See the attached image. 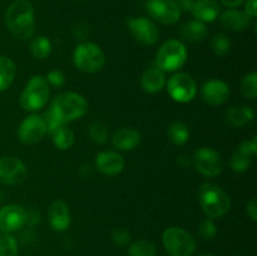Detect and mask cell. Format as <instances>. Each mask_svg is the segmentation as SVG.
Segmentation results:
<instances>
[{"instance_id": "f6af8a7d", "label": "cell", "mask_w": 257, "mask_h": 256, "mask_svg": "<svg viewBox=\"0 0 257 256\" xmlns=\"http://www.w3.org/2000/svg\"><path fill=\"white\" fill-rule=\"evenodd\" d=\"M243 2H245V0H221V3L228 8H237L240 7Z\"/></svg>"}, {"instance_id": "603a6c76", "label": "cell", "mask_w": 257, "mask_h": 256, "mask_svg": "<svg viewBox=\"0 0 257 256\" xmlns=\"http://www.w3.org/2000/svg\"><path fill=\"white\" fill-rule=\"evenodd\" d=\"M255 117V112L252 108L247 105H237V107H230L226 112L227 122L233 127H242L247 123L252 122Z\"/></svg>"}, {"instance_id": "4dcf8cb0", "label": "cell", "mask_w": 257, "mask_h": 256, "mask_svg": "<svg viewBox=\"0 0 257 256\" xmlns=\"http://www.w3.org/2000/svg\"><path fill=\"white\" fill-rule=\"evenodd\" d=\"M88 136L97 145H104L108 141V128L102 122H93L88 128Z\"/></svg>"}, {"instance_id": "1f68e13d", "label": "cell", "mask_w": 257, "mask_h": 256, "mask_svg": "<svg viewBox=\"0 0 257 256\" xmlns=\"http://www.w3.org/2000/svg\"><path fill=\"white\" fill-rule=\"evenodd\" d=\"M241 92L243 97L248 99H255L257 97V73L251 72L243 77L241 82Z\"/></svg>"}, {"instance_id": "74e56055", "label": "cell", "mask_w": 257, "mask_h": 256, "mask_svg": "<svg viewBox=\"0 0 257 256\" xmlns=\"http://www.w3.org/2000/svg\"><path fill=\"white\" fill-rule=\"evenodd\" d=\"M238 152L243 153V155L248 156V157H252L257 153V138L253 137L252 140H246L243 142H241V145L238 146Z\"/></svg>"}, {"instance_id": "836d02e7", "label": "cell", "mask_w": 257, "mask_h": 256, "mask_svg": "<svg viewBox=\"0 0 257 256\" xmlns=\"http://www.w3.org/2000/svg\"><path fill=\"white\" fill-rule=\"evenodd\" d=\"M198 233L203 240H212L217 235V227L212 218H205L198 227Z\"/></svg>"}, {"instance_id": "5b68a950", "label": "cell", "mask_w": 257, "mask_h": 256, "mask_svg": "<svg viewBox=\"0 0 257 256\" xmlns=\"http://www.w3.org/2000/svg\"><path fill=\"white\" fill-rule=\"evenodd\" d=\"M50 87L47 80L42 75H34L25 84L22 94H20V107L28 112H37L44 108L49 99Z\"/></svg>"}, {"instance_id": "b9f144b4", "label": "cell", "mask_w": 257, "mask_h": 256, "mask_svg": "<svg viewBox=\"0 0 257 256\" xmlns=\"http://www.w3.org/2000/svg\"><path fill=\"white\" fill-rule=\"evenodd\" d=\"M243 3H245V10H243V12H245L246 14L251 18V19L256 18L257 0H246V2H243Z\"/></svg>"}, {"instance_id": "2e32d148", "label": "cell", "mask_w": 257, "mask_h": 256, "mask_svg": "<svg viewBox=\"0 0 257 256\" xmlns=\"http://www.w3.org/2000/svg\"><path fill=\"white\" fill-rule=\"evenodd\" d=\"M201 97L207 104L221 105L230 98V87L221 79H211L203 84Z\"/></svg>"}, {"instance_id": "8fae6325", "label": "cell", "mask_w": 257, "mask_h": 256, "mask_svg": "<svg viewBox=\"0 0 257 256\" xmlns=\"http://www.w3.org/2000/svg\"><path fill=\"white\" fill-rule=\"evenodd\" d=\"M148 15L163 25H172L181 18V10L175 0H148L146 4Z\"/></svg>"}, {"instance_id": "277c9868", "label": "cell", "mask_w": 257, "mask_h": 256, "mask_svg": "<svg viewBox=\"0 0 257 256\" xmlns=\"http://www.w3.org/2000/svg\"><path fill=\"white\" fill-rule=\"evenodd\" d=\"M188 52L181 40L170 39L163 43L156 55V67L162 72L171 73L181 69L187 62Z\"/></svg>"}, {"instance_id": "60d3db41", "label": "cell", "mask_w": 257, "mask_h": 256, "mask_svg": "<svg viewBox=\"0 0 257 256\" xmlns=\"http://www.w3.org/2000/svg\"><path fill=\"white\" fill-rule=\"evenodd\" d=\"M246 213H247L248 217L251 218V221H257V201L256 198H251L250 201L246 205Z\"/></svg>"}, {"instance_id": "6da1fadb", "label": "cell", "mask_w": 257, "mask_h": 256, "mask_svg": "<svg viewBox=\"0 0 257 256\" xmlns=\"http://www.w3.org/2000/svg\"><path fill=\"white\" fill-rule=\"evenodd\" d=\"M5 25L13 37L27 40L35 32L34 8L29 0H15L5 12Z\"/></svg>"}, {"instance_id": "ffe728a7", "label": "cell", "mask_w": 257, "mask_h": 256, "mask_svg": "<svg viewBox=\"0 0 257 256\" xmlns=\"http://www.w3.org/2000/svg\"><path fill=\"white\" fill-rule=\"evenodd\" d=\"M191 13L202 23L215 22L221 14V7L216 0H195Z\"/></svg>"}, {"instance_id": "9c48e42d", "label": "cell", "mask_w": 257, "mask_h": 256, "mask_svg": "<svg viewBox=\"0 0 257 256\" xmlns=\"http://www.w3.org/2000/svg\"><path fill=\"white\" fill-rule=\"evenodd\" d=\"M192 163L196 170L205 177H217L222 171V160L217 151L202 147L195 152Z\"/></svg>"}, {"instance_id": "7dc6e473", "label": "cell", "mask_w": 257, "mask_h": 256, "mask_svg": "<svg viewBox=\"0 0 257 256\" xmlns=\"http://www.w3.org/2000/svg\"><path fill=\"white\" fill-rule=\"evenodd\" d=\"M77 2H85V0H77Z\"/></svg>"}, {"instance_id": "4316f807", "label": "cell", "mask_w": 257, "mask_h": 256, "mask_svg": "<svg viewBox=\"0 0 257 256\" xmlns=\"http://www.w3.org/2000/svg\"><path fill=\"white\" fill-rule=\"evenodd\" d=\"M30 52L37 59H47L52 53V42L47 37H35L30 43Z\"/></svg>"}, {"instance_id": "d590c367", "label": "cell", "mask_w": 257, "mask_h": 256, "mask_svg": "<svg viewBox=\"0 0 257 256\" xmlns=\"http://www.w3.org/2000/svg\"><path fill=\"white\" fill-rule=\"evenodd\" d=\"M42 118H43V120H44V123H45V127H47L48 135H50L52 132H54V131L57 130L58 127H59V125H62V123H60L59 120L57 119V117L53 114L52 110H50V109H48L47 112L43 113Z\"/></svg>"}, {"instance_id": "7bdbcfd3", "label": "cell", "mask_w": 257, "mask_h": 256, "mask_svg": "<svg viewBox=\"0 0 257 256\" xmlns=\"http://www.w3.org/2000/svg\"><path fill=\"white\" fill-rule=\"evenodd\" d=\"M175 3L178 5L181 12H182V10L183 12H191L195 0H175Z\"/></svg>"}, {"instance_id": "ac0fdd59", "label": "cell", "mask_w": 257, "mask_h": 256, "mask_svg": "<svg viewBox=\"0 0 257 256\" xmlns=\"http://www.w3.org/2000/svg\"><path fill=\"white\" fill-rule=\"evenodd\" d=\"M220 22L225 29L231 32H241L250 27L251 18L243 10L230 8L220 14Z\"/></svg>"}, {"instance_id": "8992f818", "label": "cell", "mask_w": 257, "mask_h": 256, "mask_svg": "<svg viewBox=\"0 0 257 256\" xmlns=\"http://www.w3.org/2000/svg\"><path fill=\"white\" fill-rule=\"evenodd\" d=\"M73 63L80 72L97 73L104 65L105 57L99 45L92 42H82L74 49Z\"/></svg>"}, {"instance_id": "e0dca14e", "label": "cell", "mask_w": 257, "mask_h": 256, "mask_svg": "<svg viewBox=\"0 0 257 256\" xmlns=\"http://www.w3.org/2000/svg\"><path fill=\"white\" fill-rule=\"evenodd\" d=\"M49 225L54 231H65L70 226L72 216H70L69 207L63 200L53 201L48 211Z\"/></svg>"}, {"instance_id": "8d00e7d4", "label": "cell", "mask_w": 257, "mask_h": 256, "mask_svg": "<svg viewBox=\"0 0 257 256\" xmlns=\"http://www.w3.org/2000/svg\"><path fill=\"white\" fill-rule=\"evenodd\" d=\"M112 240L118 246H127L131 242V233L124 228H115L112 233Z\"/></svg>"}, {"instance_id": "5bb4252c", "label": "cell", "mask_w": 257, "mask_h": 256, "mask_svg": "<svg viewBox=\"0 0 257 256\" xmlns=\"http://www.w3.org/2000/svg\"><path fill=\"white\" fill-rule=\"evenodd\" d=\"M27 222V210L20 205H7L0 208V230L15 232L24 227Z\"/></svg>"}, {"instance_id": "52a82bcc", "label": "cell", "mask_w": 257, "mask_h": 256, "mask_svg": "<svg viewBox=\"0 0 257 256\" xmlns=\"http://www.w3.org/2000/svg\"><path fill=\"white\" fill-rule=\"evenodd\" d=\"M162 242L170 256H192L196 250L195 237L181 227H168L165 230Z\"/></svg>"}, {"instance_id": "f546056e", "label": "cell", "mask_w": 257, "mask_h": 256, "mask_svg": "<svg viewBox=\"0 0 257 256\" xmlns=\"http://www.w3.org/2000/svg\"><path fill=\"white\" fill-rule=\"evenodd\" d=\"M0 256H18V242L14 236L0 230Z\"/></svg>"}, {"instance_id": "d6a6232c", "label": "cell", "mask_w": 257, "mask_h": 256, "mask_svg": "<svg viewBox=\"0 0 257 256\" xmlns=\"http://www.w3.org/2000/svg\"><path fill=\"white\" fill-rule=\"evenodd\" d=\"M231 168H232L233 172L236 173H243L250 168L251 166V157L243 155V153L236 151L232 156H231L230 160Z\"/></svg>"}, {"instance_id": "f35d334b", "label": "cell", "mask_w": 257, "mask_h": 256, "mask_svg": "<svg viewBox=\"0 0 257 256\" xmlns=\"http://www.w3.org/2000/svg\"><path fill=\"white\" fill-rule=\"evenodd\" d=\"M73 35H74L75 39L82 40V42H87L88 37H89V27L85 23H77V24L73 27L72 29Z\"/></svg>"}, {"instance_id": "bcb514c9", "label": "cell", "mask_w": 257, "mask_h": 256, "mask_svg": "<svg viewBox=\"0 0 257 256\" xmlns=\"http://www.w3.org/2000/svg\"><path fill=\"white\" fill-rule=\"evenodd\" d=\"M200 256H213V255H210V253H203V255H200Z\"/></svg>"}, {"instance_id": "c3c4849f", "label": "cell", "mask_w": 257, "mask_h": 256, "mask_svg": "<svg viewBox=\"0 0 257 256\" xmlns=\"http://www.w3.org/2000/svg\"><path fill=\"white\" fill-rule=\"evenodd\" d=\"M236 256H241V255H236Z\"/></svg>"}, {"instance_id": "9a60e30c", "label": "cell", "mask_w": 257, "mask_h": 256, "mask_svg": "<svg viewBox=\"0 0 257 256\" xmlns=\"http://www.w3.org/2000/svg\"><path fill=\"white\" fill-rule=\"evenodd\" d=\"M125 166V161L120 153L115 151H102L97 153L94 160V167L97 168L98 172H100L104 176H113L119 175Z\"/></svg>"}, {"instance_id": "44dd1931", "label": "cell", "mask_w": 257, "mask_h": 256, "mask_svg": "<svg viewBox=\"0 0 257 256\" xmlns=\"http://www.w3.org/2000/svg\"><path fill=\"white\" fill-rule=\"evenodd\" d=\"M166 83L167 80H166L165 72H162L157 67L148 68L141 78V85H142L143 90L151 93V94L161 92L166 87Z\"/></svg>"}, {"instance_id": "7a4b0ae2", "label": "cell", "mask_w": 257, "mask_h": 256, "mask_svg": "<svg viewBox=\"0 0 257 256\" xmlns=\"http://www.w3.org/2000/svg\"><path fill=\"white\" fill-rule=\"evenodd\" d=\"M49 109L62 124H67L79 119L88 112V102L78 93L64 92L55 95Z\"/></svg>"}, {"instance_id": "ee69618b", "label": "cell", "mask_w": 257, "mask_h": 256, "mask_svg": "<svg viewBox=\"0 0 257 256\" xmlns=\"http://www.w3.org/2000/svg\"><path fill=\"white\" fill-rule=\"evenodd\" d=\"M177 163L181 167H187V166L192 165V158L187 155H181L180 157L177 158Z\"/></svg>"}, {"instance_id": "f1b7e54d", "label": "cell", "mask_w": 257, "mask_h": 256, "mask_svg": "<svg viewBox=\"0 0 257 256\" xmlns=\"http://www.w3.org/2000/svg\"><path fill=\"white\" fill-rule=\"evenodd\" d=\"M231 47V39L227 34L225 33H217L213 35L212 40H211V49L218 57H225L230 53Z\"/></svg>"}, {"instance_id": "30bf717a", "label": "cell", "mask_w": 257, "mask_h": 256, "mask_svg": "<svg viewBox=\"0 0 257 256\" xmlns=\"http://www.w3.org/2000/svg\"><path fill=\"white\" fill-rule=\"evenodd\" d=\"M132 37L143 45H155L160 40V30L155 23L145 17H132L127 20Z\"/></svg>"}, {"instance_id": "ab89813d", "label": "cell", "mask_w": 257, "mask_h": 256, "mask_svg": "<svg viewBox=\"0 0 257 256\" xmlns=\"http://www.w3.org/2000/svg\"><path fill=\"white\" fill-rule=\"evenodd\" d=\"M39 221L40 213L37 208H29V210H27V222H25V225L34 226L37 223H39Z\"/></svg>"}, {"instance_id": "ba28073f", "label": "cell", "mask_w": 257, "mask_h": 256, "mask_svg": "<svg viewBox=\"0 0 257 256\" xmlns=\"http://www.w3.org/2000/svg\"><path fill=\"white\" fill-rule=\"evenodd\" d=\"M167 90L175 102L188 103L197 94V84L187 73H177L168 79Z\"/></svg>"}, {"instance_id": "7c38bea8", "label": "cell", "mask_w": 257, "mask_h": 256, "mask_svg": "<svg viewBox=\"0 0 257 256\" xmlns=\"http://www.w3.org/2000/svg\"><path fill=\"white\" fill-rule=\"evenodd\" d=\"M47 135V127L42 115L30 114L19 124L18 137L24 145H37Z\"/></svg>"}, {"instance_id": "cb8c5ba5", "label": "cell", "mask_w": 257, "mask_h": 256, "mask_svg": "<svg viewBox=\"0 0 257 256\" xmlns=\"http://www.w3.org/2000/svg\"><path fill=\"white\" fill-rule=\"evenodd\" d=\"M50 137H52L53 145L60 151L69 150L74 145V133L65 124L59 125L54 132L50 133Z\"/></svg>"}, {"instance_id": "d6986e66", "label": "cell", "mask_w": 257, "mask_h": 256, "mask_svg": "<svg viewBox=\"0 0 257 256\" xmlns=\"http://www.w3.org/2000/svg\"><path fill=\"white\" fill-rule=\"evenodd\" d=\"M141 143V133L131 127H122L112 136L113 147L119 151H132Z\"/></svg>"}, {"instance_id": "d4e9b609", "label": "cell", "mask_w": 257, "mask_h": 256, "mask_svg": "<svg viewBox=\"0 0 257 256\" xmlns=\"http://www.w3.org/2000/svg\"><path fill=\"white\" fill-rule=\"evenodd\" d=\"M15 74H17V68L14 62L10 58L0 57V92L7 90L14 82Z\"/></svg>"}, {"instance_id": "83f0119b", "label": "cell", "mask_w": 257, "mask_h": 256, "mask_svg": "<svg viewBox=\"0 0 257 256\" xmlns=\"http://www.w3.org/2000/svg\"><path fill=\"white\" fill-rule=\"evenodd\" d=\"M156 245L150 240H137L128 247L130 256H156Z\"/></svg>"}, {"instance_id": "7402d4cb", "label": "cell", "mask_w": 257, "mask_h": 256, "mask_svg": "<svg viewBox=\"0 0 257 256\" xmlns=\"http://www.w3.org/2000/svg\"><path fill=\"white\" fill-rule=\"evenodd\" d=\"M180 35L187 42L200 43L208 37V29L200 20H190L181 27Z\"/></svg>"}, {"instance_id": "4fadbf2b", "label": "cell", "mask_w": 257, "mask_h": 256, "mask_svg": "<svg viewBox=\"0 0 257 256\" xmlns=\"http://www.w3.org/2000/svg\"><path fill=\"white\" fill-rule=\"evenodd\" d=\"M28 176V168L19 158L5 156L0 158V183L19 185Z\"/></svg>"}, {"instance_id": "3957f363", "label": "cell", "mask_w": 257, "mask_h": 256, "mask_svg": "<svg viewBox=\"0 0 257 256\" xmlns=\"http://www.w3.org/2000/svg\"><path fill=\"white\" fill-rule=\"evenodd\" d=\"M201 207L208 218H218L226 215L231 207L230 196L215 183H203L198 191Z\"/></svg>"}, {"instance_id": "e575fe53", "label": "cell", "mask_w": 257, "mask_h": 256, "mask_svg": "<svg viewBox=\"0 0 257 256\" xmlns=\"http://www.w3.org/2000/svg\"><path fill=\"white\" fill-rule=\"evenodd\" d=\"M45 80H47L48 85L53 88H60L64 85L65 83V77L59 69H53L50 70L49 73L45 77Z\"/></svg>"}, {"instance_id": "484cf974", "label": "cell", "mask_w": 257, "mask_h": 256, "mask_svg": "<svg viewBox=\"0 0 257 256\" xmlns=\"http://www.w3.org/2000/svg\"><path fill=\"white\" fill-rule=\"evenodd\" d=\"M167 136L171 142L176 146H183L190 140V131L183 122L175 120L170 124L167 130Z\"/></svg>"}]
</instances>
